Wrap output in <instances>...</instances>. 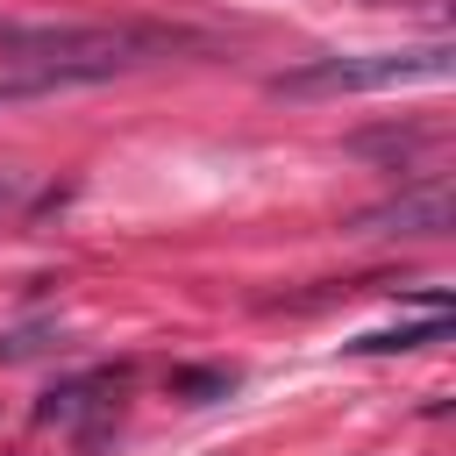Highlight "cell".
<instances>
[{"mask_svg":"<svg viewBox=\"0 0 456 456\" xmlns=\"http://www.w3.org/2000/svg\"><path fill=\"white\" fill-rule=\"evenodd\" d=\"M449 43H420V50H363V57H306L292 71L271 78V93L285 100H335V93H385V86H435L449 78Z\"/></svg>","mask_w":456,"mask_h":456,"instance_id":"6da1fadb","label":"cell"},{"mask_svg":"<svg viewBox=\"0 0 456 456\" xmlns=\"http://www.w3.org/2000/svg\"><path fill=\"white\" fill-rule=\"evenodd\" d=\"M121 385L128 370L100 363V370H78V378H57L43 399H36V428H71L78 442H100L121 413Z\"/></svg>","mask_w":456,"mask_h":456,"instance_id":"7a4b0ae2","label":"cell"},{"mask_svg":"<svg viewBox=\"0 0 456 456\" xmlns=\"http://www.w3.org/2000/svg\"><path fill=\"white\" fill-rule=\"evenodd\" d=\"M442 228H449V185L442 178H420L413 192L378 200L349 221V235H442Z\"/></svg>","mask_w":456,"mask_h":456,"instance_id":"3957f363","label":"cell"},{"mask_svg":"<svg viewBox=\"0 0 456 456\" xmlns=\"http://www.w3.org/2000/svg\"><path fill=\"white\" fill-rule=\"evenodd\" d=\"M449 335V314H428V321H399V328H370L356 342H342L349 356H406V349H428Z\"/></svg>","mask_w":456,"mask_h":456,"instance_id":"277c9868","label":"cell"},{"mask_svg":"<svg viewBox=\"0 0 456 456\" xmlns=\"http://www.w3.org/2000/svg\"><path fill=\"white\" fill-rule=\"evenodd\" d=\"M171 392H178L185 406H214V399L235 392V370H171Z\"/></svg>","mask_w":456,"mask_h":456,"instance_id":"5b68a950","label":"cell"},{"mask_svg":"<svg viewBox=\"0 0 456 456\" xmlns=\"http://www.w3.org/2000/svg\"><path fill=\"white\" fill-rule=\"evenodd\" d=\"M36 93H64V86L43 78V71H7V64H0V107H7V100H36Z\"/></svg>","mask_w":456,"mask_h":456,"instance_id":"8992f818","label":"cell"},{"mask_svg":"<svg viewBox=\"0 0 456 456\" xmlns=\"http://www.w3.org/2000/svg\"><path fill=\"white\" fill-rule=\"evenodd\" d=\"M28 200V171H0V214H14Z\"/></svg>","mask_w":456,"mask_h":456,"instance_id":"52a82bcc","label":"cell"}]
</instances>
